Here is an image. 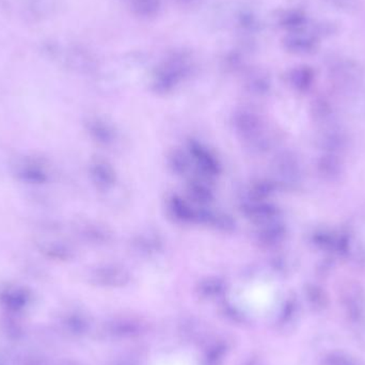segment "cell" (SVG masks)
Returning <instances> with one entry per match:
<instances>
[{
	"instance_id": "cell-4",
	"label": "cell",
	"mask_w": 365,
	"mask_h": 365,
	"mask_svg": "<svg viewBox=\"0 0 365 365\" xmlns=\"http://www.w3.org/2000/svg\"><path fill=\"white\" fill-rule=\"evenodd\" d=\"M188 154L203 178H216L222 171L220 162L205 145L191 139L188 143Z\"/></svg>"
},
{
	"instance_id": "cell-16",
	"label": "cell",
	"mask_w": 365,
	"mask_h": 365,
	"mask_svg": "<svg viewBox=\"0 0 365 365\" xmlns=\"http://www.w3.org/2000/svg\"><path fill=\"white\" fill-rule=\"evenodd\" d=\"M132 247L139 255L151 257L162 252L164 242L158 233L149 231L135 236L132 240Z\"/></svg>"
},
{
	"instance_id": "cell-15",
	"label": "cell",
	"mask_w": 365,
	"mask_h": 365,
	"mask_svg": "<svg viewBox=\"0 0 365 365\" xmlns=\"http://www.w3.org/2000/svg\"><path fill=\"white\" fill-rule=\"evenodd\" d=\"M167 210L173 220L177 222L184 223V225L197 223V210L192 207L186 200L182 199L181 195H171L167 199Z\"/></svg>"
},
{
	"instance_id": "cell-24",
	"label": "cell",
	"mask_w": 365,
	"mask_h": 365,
	"mask_svg": "<svg viewBox=\"0 0 365 365\" xmlns=\"http://www.w3.org/2000/svg\"><path fill=\"white\" fill-rule=\"evenodd\" d=\"M28 299V294L25 289H8L4 293V302L11 308H21Z\"/></svg>"
},
{
	"instance_id": "cell-17",
	"label": "cell",
	"mask_w": 365,
	"mask_h": 365,
	"mask_svg": "<svg viewBox=\"0 0 365 365\" xmlns=\"http://www.w3.org/2000/svg\"><path fill=\"white\" fill-rule=\"evenodd\" d=\"M76 233L81 240L90 244H107L110 240V233L102 225L96 223H81L76 227Z\"/></svg>"
},
{
	"instance_id": "cell-20",
	"label": "cell",
	"mask_w": 365,
	"mask_h": 365,
	"mask_svg": "<svg viewBox=\"0 0 365 365\" xmlns=\"http://www.w3.org/2000/svg\"><path fill=\"white\" fill-rule=\"evenodd\" d=\"M187 193L195 203L206 205L214 200V191L208 182L200 178H192L187 184Z\"/></svg>"
},
{
	"instance_id": "cell-23",
	"label": "cell",
	"mask_w": 365,
	"mask_h": 365,
	"mask_svg": "<svg viewBox=\"0 0 365 365\" xmlns=\"http://www.w3.org/2000/svg\"><path fill=\"white\" fill-rule=\"evenodd\" d=\"M66 327L68 331L74 336H85L91 329V322L86 315L73 313L66 317Z\"/></svg>"
},
{
	"instance_id": "cell-27",
	"label": "cell",
	"mask_w": 365,
	"mask_h": 365,
	"mask_svg": "<svg viewBox=\"0 0 365 365\" xmlns=\"http://www.w3.org/2000/svg\"><path fill=\"white\" fill-rule=\"evenodd\" d=\"M240 365H267L266 364L265 359L262 357L259 354L252 353L249 354L247 357H245L242 359V361L240 362Z\"/></svg>"
},
{
	"instance_id": "cell-6",
	"label": "cell",
	"mask_w": 365,
	"mask_h": 365,
	"mask_svg": "<svg viewBox=\"0 0 365 365\" xmlns=\"http://www.w3.org/2000/svg\"><path fill=\"white\" fill-rule=\"evenodd\" d=\"M233 340L227 336H210L202 344L203 365H222L233 349Z\"/></svg>"
},
{
	"instance_id": "cell-10",
	"label": "cell",
	"mask_w": 365,
	"mask_h": 365,
	"mask_svg": "<svg viewBox=\"0 0 365 365\" xmlns=\"http://www.w3.org/2000/svg\"><path fill=\"white\" fill-rule=\"evenodd\" d=\"M229 285L221 277H205L195 284V293L202 302H218L227 295Z\"/></svg>"
},
{
	"instance_id": "cell-28",
	"label": "cell",
	"mask_w": 365,
	"mask_h": 365,
	"mask_svg": "<svg viewBox=\"0 0 365 365\" xmlns=\"http://www.w3.org/2000/svg\"><path fill=\"white\" fill-rule=\"evenodd\" d=\"M109 365H136L134 362L130 361L128 359H118L115 361L110 362Z\"/></svg>"
},
{
	"instance_id": "cell-3",
	"label": "cell",
	"mask_w": 365,
	"mask_h": 365,
	"mask_svg": "<svg viewBox=\"0 0 365 365\" xmlns=\"http://www.w3.org/2000/svg\"><path fill=\"white\" fill-rule=\"evenodd\" d=\"M92 284L104 289H122L130 284L132 276L128 268L118 264H102L90 272Z\"/></svg>"
},
{
	"instance_id": "cell-19",
	"label": "cell",
	"mask_w": 365,
	"mask_h": 365,
	"mask_svg": "<svg viewBox=\"0 0 365 365\" xmlns=\"http://www.w3.org/2000/svg\"><path fill=\"white\" fill-rule=\"evenodd\" d=\"M283 235H284V231L282 227L274 221H272V222L259 225V230L255 233V238L259 246L272 247L282 240Z\"/></svg>"
},
{
	"instance_id": "cell-13",
	"label": "cell",
	"mask_w": 365,
	"mask_h": 365,
	"mask_svg": "<svg viewBox=\"0 0 365 365\" xmlns=\"http://www.w3.org/2000/svg\"><path fill=\"white\" fill-rule=\"evenodd\" d=\"M300 309L295 298H289L281 307L280 312L274 321V329L279 334H287L295 330L299 322Z\"/></svg>"
},
{
	"instance_id": "cell-5",
	"label": "cell",
	"mask_w": 365,
	"mask_h": 365,
	"mask_svg": "<svg viewBox=\"0 0 365 365\" xmlns=\"http://www.w3.org/2000/svg\"><path fill=\"white\" fill-rule=\"evenodd\" d=\"M232 124L234 130L246 141V143L257 138L263 132L261 117L250 109L236 110L232 117Z\"/></svg>"
},
{
	"instance_id": "cell-21",
	"label": "cell",
	"mask_w": 365,
	"mask_h": 365,
	"mask_svg": "<svg viewBox=\"0 0 365 365\" xmlns=\"http://www.w3.org/2000/svg\"><path fill=\"white\" fill-rule=\"evenodd\" d=\"M219 315L222 317L223 321L238 327H246L250 325L251 319L249 315L236 304L230 302H223L219 308Z\"/></svg>"
},
{
	"instance_id": "cell-7",
	"label": "cell",
	"mask_w": 365,
	"mask_h": 365,
	"mask_svg": "<svg viewBox=\"0 0 365 365\" xmlns=\"http://www.w3.org/2000/svg\"><path fill=\"white\" fill-rule=\"evenodd\" d=\"M240 207L242 215L257 225L272 222L276 219V207L272 204L266 203L265 200L247 197L246 199L242 200Z\"/></svg>"
},
{
	"instance_id": "cell-14",
	"label": "cell",
	"mask_w": 365,
	"mask_h": 365,
	"mask_svg": "<svg viewBox=\"0 0 365 365\" xmlns=\"http://www.w3.org/2000/svg\"><path fill=\"white\" fill-rule=\"evenodd\" d=\"M89 177L96 188L101 190H108L117 182L115 169L103 160H94L90 163Z\"/></svg>"
},
{
	"instance_id": "cell-25",
	"label": "cell",
	"mask_w": 365,
	"mask_h": 365,
	"mask_svg": "<svg viewBox=\"0 0 365 365\" xmlns=\"http://www.w3.org/2000/svg\"><path fill=\"white\" fill-rule=\"evenodd\" d=\"M319 365H358V364L347 354L342 351H331L322 358Z\"/></svg>"
},
{
	"instance_id": "cell-1",
	"label": "cell",
	"mask_w": 365,
	"mask_h": 365,
	"mask_svg": "<svg viewBox=\"0 0 365 365\" xmlns=\"http://www.w3.org/2000/svg\"><path fill=\"white\" fill-rule=\"evenodd\" d=\"M150 325L147 321L132 315H115L106 319L101 326L100 334L103 339L115 342L133 341L145 336Z\"/></svg>"
},
{
	"instance_id": "cell-18",
	"label": "cell",
	"mask_w": 365,
	"mask_h": 365,
	"mask_svg": "<svg viewBox=\"0 0 365 365\" xmlns=\"http://www.w3.org/2000/svg\"><path fill=\"white\" fill-rule=\"evenodd\" d=\"M345 313L353 325L365 324V297L362 294L355 293L346 297L344 302Z\"/></svg>"
},
{
	"instance_id": "cell-2",
	"label": "cell",
	"mask_w": 365,
	"mask_h": 365,
	"mask_svg": "<svg viewBox=\"0 0 365 365\" xmlns=\"http://www.w3.org/2000/svg\"><path fill=\"white\" fill-rule=\"evenodd\" d=\"M13 175L19 181L30 185H44L51 181L49 167L42 158L36 156L16 158L11 165Z\"/></svg>"
},
{
	"instance_id": "cell-11",
	"label": "cell",
	"mask_w": 365,
	"mask_h": 365,
	"mask_svg": "<svg viewBox=\"0 0 365 365\" xmlns=\"http://www.w3.org/2000/svg\"><path fill=\"white\" fill-rule=\"evenodd\" d=\"M197 223L205 225L217 231L230 233L236 227L233 217L220 210H212L210 208H197Z\"/></svg>"
},
{
	"instance_id": "cell-12",
	"label": "cell",
	"mask_w": 365,
	"mask_h": 365,
	"mask_svg": "<svg viewBox=\"0 0 365 365\" xmlns=\"http://www.w3.org/2000/svg\"><path fill=\"white\" fill-rule=\"evenodd\" d=\"M86 130L89 136L98 145H113L117 140V130L106 120L98 117H91L86 120Z\"/></svg>"
},
{
	"instance_id": "cell-8",
	"label": "cell",
	"mask_w": 365,
	"mask_h": 365,
	"mask_svg": "<svg viewBox=\"0 0 365 365\" xmlns=\"http://www.w3.org/2000/svg\"><path fill=\"white\" fill-rule=\"evenodd\" d=\"M36 249L45 257L57 261H68L75 255L74 248L68 242L56 237L38 236L34 240Z\"/></svg>"
},
{
	"instance_id": "cell-22",
	"label": "cell",
	"mask_w": 365,
	"mask_h": 365,
	"mask_svg": "<svg viewBox=\"0 0 365 365\" xmlns=\"http://www.w3.org/2000/svg\"><path fill=\"white\" fill-rule=\"evenodd\" d=\"M191 164H192V162H191L189 154L185 153L181 150H173L167 155V165L175 175H186L190 170Z\"/></svg>"
},
{
	"instance_id": "cell-26",
	"label": "cell",
	"mask_w": 365,
	"mask_h": 365,
	"mask_svg": "<svg viewBox=\"0 0 365 365\" xmlns=\"http://www.w3.org/2000/svg\"><path fill=\"white\" fill-rule=\"evenodd\" d=\"M308 300L314 310H323L326 307V298L319 294L317 289H313L308 291Z\"/></svg>"
},
{
	"instance_id": "cell-9",
	"label": "cell",
	"mask_w": 365,
	"mask_h": 365,
	"mask_svg": "<svg viewBox=\"0 0 365 365\" xmlns=\"http://www.w3.org/2000/svg\"><path fill=\"white\" fill-rule=\"evenodd\" d=\"M178 334L181 340L195 344H203L210 338V328L203 319L185 317L178 325Z\"/></svg>"
}]
</instances>
